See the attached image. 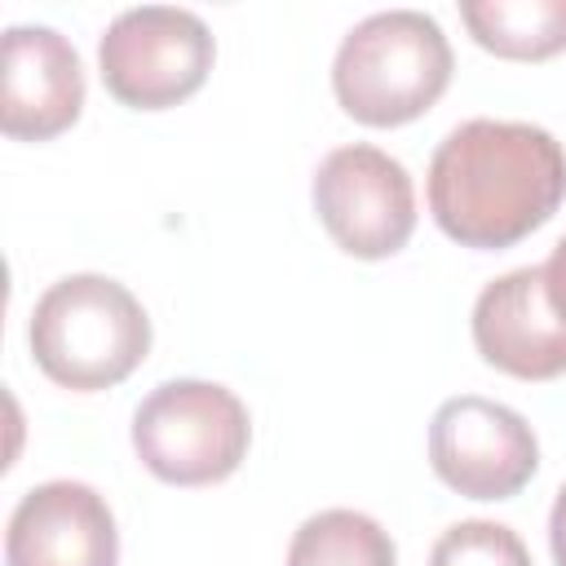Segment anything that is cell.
I'll list each match as a JSON object with an SVG mask.
<instances>
[{
	"label": "cell",
	"mask_w": 566,
	"mask_h": 566,
	"mask_svg": "<svg viewBox=\"0 0 566 566\" xmlns=\"http://www.w3.org/2000/svg\"><path fill=\"white\" fill-rule=\"evenodd\" d=\"M451 71V44L429 13L385 9L340 40L332 93L349 119L367 128H398L420 119L447 93Z\"/></svg>",
	"instance_id": "3"
},
{
	"label": "cell",
	"mask_w": 566,
	"mask_h": 566,
	"mask_svg": "<svg viewBox=\"0 0 566 566\" xmlns=\"http://www.w3.org/2000/svg\"><path fill=\"white\" fill-rule=\"evenodd\" d=\"M469 35L509 62H544L566 49V0H464Z\"/></svg>",
	"instance_id": "11"
},
{
	"label": "cell",
	"mask_w": 566,
	"mask_h": 566,
	"mask_svg": "<svg viewBox=\"0 0 566 566\" xmlns=\"http://www.w3.org/2000/svg\"><path fill=\"white\" fill-rule=\"evenodd\" d=\"M35 367L75 394L128 380L150 354V318L142 301L106 274H66L31 310Z\"/></svg>",
	"instance_id": "2"
},
{
	"label": "cell",
	"mask_w": 566,
	"mask_h": 566,
	"mask_svg": "<svg viewBox=\"0 0 566 566\" xmlns=\"http://www.w3.org/2000/svg\"><path fill=\"white\" fill-rule=\"evenodd\" d=\"M119 531L88 482H40L9 513L4 566H115Z\"/></svg>",
	"instance_id": "9"
},
{
	"label": "cell",
	"mask_w": 566,
	"mask_h": 566,
	"mask_svg": "<svg viewBox=\"0 0 566 566\" xmlns=\"http://www.w3.org/2000/svg\"><path fill=\"white\" fill-rule=\"evenodd\" d=\"M84 111V66L66 35L53 27L4 31L0 128L13 142H49Z\"/></svg>",
	"instance_id": "10"
},
{
	"label": "cell",
	"mask_w": 566,
	"mask_h": 566,
	"mask_svg": "<svg viewBox=\"0 0 566 566\" xmlns=\"http://www.w3.org/2000/svg\"><path fill=\"white\" fill-rule=\"evenodd\" d=\"M252 442L248 407L217 380H164L133 411L137 460L172 486L226 482Z\"/></svg>",
	"instance_id": "4"
},
{
	"label": "cell",
	"mask_w": 566,
	"mask_h": 566,
	"mask_svg": "<svg viewBox=\"0 0 566 566\" xmlns=\"http://www.w3.org/2000/svg\"><path fill=\"white\" fill-rule=\"evenodd\" d=\"M212 57L217 44L208 22L172 4L124 9L97 44L106 93L133 111H168L195 97L212 71Z\"/></svg>",
	"instance_id": "5"
},
{
	"label": "cell",
	"mask_w": 566,
	"mask_h": 566,
	"mask_svg": "<svg viewBox=\"0 0 566 566\" xmlns=\"http://www.w3.org/2000/svg\"><path fill=\"white\" fill-rule=\"evenodd\" d=\"M429 566H531V553L513 526L469 517L438 535Z\"/></svg>",
	"instance_id": "13"
},
{
	"label": "cell",
	"mask_w": 566,
	"mask_h": 566,
	"mask_svg": "<svg viewBox=\"0 0 566 566\" xmlns=\"http://www.w3.org/2000/svg\"><path fill=\"white\" fill-rule=\"evenodd\" d=\"M548 544H553V562L566 566V482H562L553 513H548Z\"/></svg>",
	"instance_id": "15"
},
{
	"label": "cell",
	"mask_w": 566,
	"mask_h": 566,
	"mask_svg": "<svg viewBox=\"0 0 566 566\" xmlns=\"http://www.w3.org/2000/svg\"><path fill=\"white\" fill-rule=\"evenodd\" d=\"M473 345L486 367L517 380H553L566 371V318L548 301L544 265L509 270L478 292Z\"/></svg>",
	"instance_id": "8"
},
{
	"label": "cell",
	"mask_w": 566,
	"mask_h": 566,
	"mask_svg": "<svg viewBox=\"0 0 566 566\" xmlns=\"http://www.w3.org/2000/svg\"><path fill=\"white\" fill-rule=\"evenodd\" d=\"M429 464L469 500H513L539 469V442L513 407L460 394L429 420Z\"/></svg>",
	"instance_id": "7"
},
{
	"label": "cell",
	"mask_w": 566,
	"mask_h": 566,
	"mask_svg": "<svg viewBox=\"0 0 566 566\" xmlns=\"http://www.w3.org/2000/svg\"><path fill=\"white\" fill-rule=\"evenodd\" d=\"M562 199L566 150L526 119H464L429 159V212L460 248H513L553 221Z\"/></svg>",
	"instance_id": "1"
},
{
	"label": "cell",
	"mask_w": 566,
	"mask_h": 566,
	"mask_svg": "<svg viewBox=\"0 0 566 566\" xmlns=\"http://www.w3.org/2000/svg\"><path fill=\"white\" fill-rule=\"evenodd\" d=\"M314 212L332 243L358 261H385L416 230L411 172L380 146H336L314 172Z\"/></svg>",
	"instance_id": "6"
},
{
	"label": "cell",
	"mask_w": 566,
	"mask_h": 566,
	"mask_svg": "<svg viewBox=\"0 0 566 566\" xmlns=\"http://www.w3.org/2000/svg\"><path fill=\"white\" fill-rule=\"evenodd\" d=\"M287 566H398V548L376 517L358 509H323L296 526Z\"/></svg>",
	"instance_id": "12"
},
{
	"label": "cell",
	"mask_w": 566,
	"mask_h": 566,
	"mask_svg": "<svg viewBox=\"0 0 566 566\" xmlns=\"http://www.w3.org/2000/svg\"><path fill=\"white\" fill-rule=\"evenodd\" d=\"M544 283H548V301L553 310L566 318V239L553 248V256L544 261Z\"/></svg>",
	"instance_id": "14"
}]
</instances>
